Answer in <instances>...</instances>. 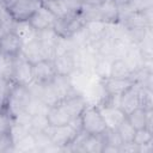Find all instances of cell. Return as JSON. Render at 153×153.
I'll return each instance as SVG.
<instances>
[{
	"mask_svg": "<svg viewBox=\"0 0 153 153\" xmlns=\"http://www.w3.org/2000/svg\"><path fill=\"white\" fill-rule=\"evenodd\" d=\"M81 129L91 135H102L108 128L106 124L98 110L94 105H87L80 115Z\"/></svg>",
	"mask_w": 153,
	"mask_h": 153,
	"instance_id": "cell-2",
	"label": "cell"
},
{
	"mask_svg": "<svg viewBox=\"0 0 153 153\" xmlns=\"http://www.w3.org/2000/svg\"><path fill=\"white\" fill-rule=\"evenodd\" d=\"M30 100H31V93L27 86L14 84L6 98L4 111L13 120L14 117L26 111Z\"/></svg>",
	"mask_w": 153,
	"mask_h": 153,
	"instance_id": "cell-1",
	"label": "cell"
},
{
	"mask_svg": "<svg viewBox=\"0 0 153 153\" xmlns=\"http://www.w3.org/2000/svg\"><path fill=\"white\" fill-rule=\"evenodd\" d=\"M29 22L37 31H41L45 29H53L57 22V18L42 4L29 18Z\"/></svg>",
	"mask_w": 153,
	"mask_h": 153,
	"instance_id": "cell-9",
	"label": "cell"
},
{
	"mask_svg": "<svg viewBox=\"0 0 153 153\" xmlns=\"http://www.w3.org/2000/svg\"><path fill=\"white\" fill-rule=\"evenodd\" d=\"M128 30L133 29H147L152 27V8L141 12H130L120 19Z\"/></svg>",
	"mask_w": 153,
	"mask_h": 153,
	"instance_id": "cell-7",
	"label": "cell"
},
{
	"mask_svg": "<svg viewBox=\"0 0 153 153\" xmlns=\"http://www.w3.org/2000/svg\"><path fill=\"white\" fill-rule=\"evenodd\" d=\"M50 84H51L53 88L55 90V92H56V94H57V97H59L60 100L75 92V91L73 90V87H72L69 76H65V75H59V74H56V75L54 76V79L50 81Z\"/></svg>",
	"mask_w": 153,
	"mask_h": 153,
	"instance_id": "cell-19",
	"label": "cell"
},
{
	"mask_svg": "<svg viewBox=\"0 0 153 153\" xmlns=\"http://www.w3.org/2000/svg\"><path fill=\"white\" fill-rule=\"evenodd\" d=\"M117 133L122 140V143H128V142H133L136 129L128 122V120L126 118L118 127H117Z\"/></svg>",
	"mask_w": 153,
	"mask_h": 153,
	"instance_id": "cell-22",
	"label": "cell"
},
{
	"mask_svg": "<svg viewBox=\"0 0 153 153\" xmlns=\"http://www.w3.org/2000/svg\"><path fill=\"white\" fill-rule=\"evenodd\" d=\"M12 31L20 38V41L24 43H27L37 37V30L30 24L29 20H19L13 23Z\"/></svg>",
	"mask_w": 153,
	"mask_h": 153,
	"instance_id": "cell-18",
	"label": "cell"
},
{
	"mask_svg": "<svg viewBox=\"0 0 153 153\" xmlns=\"http://www.w3.org/2000/svg\"><path fill=\"white\" fill-rule=\"evenodd\" d=\"M48 122L50 126H62V124H68L72 120V115L69 111L63 106L61 102H57L56 104L51 105L47 112Z\"/></svg>",
	"mask_w": 153,
	"mask_h": 153,
	"instance_id": "cell-15",
	"label": "cell"
},
{
	"mask_svg": "<svg viewBox=\"0 0 153 153\" xmlns=\"http://www.w3.org/2000/svg\"><path fill=\"white\" fill-rule=\"evenodd\" d=\"M98 10L102 22L105 23L118 22V6L115 2V0H102L98 4Z\"/></svg>",
	"mask_w": 153,
	"mask_h": 153,
	"instance_id": "cell-17",
	"label": "cell"
},
{
	"mask_svg": "<svg viewBox=\"0 0 153 153\" xmlns=\"http://www.w3.org/2000/svg\"><path fill=\"white\" fill-rule=\"evenodd\" d=\"M127 120L136 130L142 128L152 129V109L146 110L145 108L139 106L127 115Z\"/></svg>",
	"mask_w": 153,
	"mask_h": 153,
	"instance_id": "cell-13",
	"label": "cell"
},
{
	"mask_svg": "<svg viewBox=\"0 0 153 153\" xmlns=\"http://www.w3.org/2000/svg\"><path fill=\"white\" fill-rule=\"evenodd\" d=\"M44 131L49 136L53 145L59 146L62 148V151H65L66 147H68L71 145V142L74 140L76 134L81 130H79L72 123H68V124H62V126H50L49 124L44 129Z\"/></svg>",
	"mask_w": 153,
	"mask_h": 153,
	"instance_id": "cell-3",
	"label": "cell"
},
{
	"mask_svg": "<svg viewBox=\"0 0 153 153\" xmlns=\"http://www.w3.org/2000/svg\"><path fill=\"white\" fill-rule=\"evenodd\" d=\"M42 4L57 18V19H63L68 17L69 14L67 13L65 6L62 5L61 0H42Z\"/></svg>",
	"mask_w": 153,
	"mask_h": 153,
	"instance_id": "cell-23",
	"label": "cell"
},
{
	"mask_svg": "<svg viewBox=\"0 0 153 153\" xmlns=\"http://www.w3.org/2000/svg\"><path fill=\"white\" fill-rule=\"evenodd\" d=\"M12 80L14 84L23 86H27L33 81V65L22 54H18L13 57Z\"/></svg>",
	"mask_w": 153,
	"mask_h": 153,
	"instance_id": "cell-4",
	"label": "cell"
},
{
	"mask_svg": "<svg viewBox=\"0 0 153 153\" xmlns=\"http://www.w3.org/2000/svg\"><path fill=\"white\" fill-rule=\"evenodd\" d=\"M13 57L0 53V75L12 79V72H13Z\"/></svg>",
	"mask_w": 153,
	"mask_h": 153,
	"instance_id": "cell-25",
	"label": "cell"
},
{
	"mask_svg": "<svg viewBox=\"0 0 153 153\" xmlns=\"http://www.w3.org/2000/svg\"><path fill=\"white\" fill-rule=\"evenodd\" d=\"M0 1H1V4H2L6 8H10V7H11V6L17 1V0H0Z\"/></svg>",
	"mask_w": 153,
	"mask_h": 153,
	"instance_id": "cell-29",
	"label": "cell"
},
{
	"mask_svg": "<svg viewBox=\"0 0 153 153\" xmlns=\"http://www.w3.org/2000/svg\"><path fill=\"white\" fill-rule=\"evenodd\" d=\"M41 5L42 0H17L10 8H7V11L14 22L29 20Z\"/></svg>",
	"mask_w": 153,
	"mask_h": 153,
	"instance_id": "cell-6",
	"label": "cell"
},
{
	"mask_svg": "<svg viewBox=\"0 0 153 153\" xmlns=\"http://www.w3.org/2000/svg\"><path fill=\"white\" fill-rule=\"evenodd\" d=\"M102 85L106 92V94L112 96H120L123 92H126L128 88H130L135 82L136 79L130 78H115V76H108L105 79H100Z\"/></svg>",
	"mask_w": 153,
	"mask_h": 153,
	"instance_id": "cell-10",
	"label": "cell"
},
{
	"mask_svg": "<svg viewBox=\"0 0 153 153\" xmlns=\"http://www.w3.org/2000/svg\"><path fill=\"white\" fill-rule=\"evenodd\" d=\"M140 86L141 84L136 81L130 88L120 94V108L126 112V115L140 106Z\"/></svg>",
	"mask_w": 153,
	"mask_h": 153,
	"instance_id": "cell-12",
	"label": "cell"
},
{
	"mask_svg": "<svg viewBox=\"0 0 153 153\" xmlns=\"http://www.w3.org/2000/svg\"><path fill=\"white\" fill-rule=\"evenodd\" d=\"M110 76L115 78H135L134 72L129 68L123 59H114L110 68Z\"/></svg>",
	"mask_w": 153,
	"mask_h": 153,
	"instance_id": "cell-20",
	"label": "cell"
},
{
	"mask_svg": "<svg viewBox=\"0 0 153 153\" xmlns=\"http://www.w3.org/2000/svg\"><path fill=\"white\" fill-rule=\"evenodd\" d=\"M20 54L27 61H30L32 65L37 63L42 60H53L51 53L42 44V42L38 39V37H36L35 39H32L27 43H24L22 47Z\"/></svg>",
	"mask_w": 153,
	"mask_h": 153,
	"instance_id": "cell-5",
	"label": "cell"
},
{
	"mask_svg": "<svg viewBox=\"0 0 153 153\" xmlns=\"http://www.w3.org/2000/svg\"><path fill=\"white\" fill-rule=\"evenodd\" d=\"M105 124L108 129H114L116 130L117 127L127 118L126 112L120 108V106H115V105H109L105 103H100L99 105H97Z\"/></svg>",
	"mask_w": 153,
	"mask_h": 153,
	"instance_id": "cell-8",
	"label": "cell"
},
{
	"mask_svg": "<svg viewBox=\"0 0 153 153\" xmlns=\"http://www.w3.org/2000/svg\"><path fill=\"white\" fill-rule=\"evenodd\" d=\"M82 4H88V5H98L102 0H81Z\"/></svg>",
	"mask_w": 153,
	"mask_h": 153,
	"instance_id": "cell-30",
	"label": "cell"
},
{
	"mask_svg": "<svg viewBox=\"0 0 153 153\" xmlns=\"http://www.w3.org/2000/svg\"><path fill=\"white\" fill-rule=\"evenodd\" d=\"M61 2L65 6V8L69 16L80 13L82 5H84L81 0H61Z\"/></svg>",
	"mask_w": 153,
	"mask_h": 153,
	"instance_id": "cell-28",
	"label": "cell"
},
{
	"mask_svg": "<svg viewBox=\"0 0 153 153\" xmlns=\"http://www.w3.org/2000/svg\"><path fill=\"white\" fill-rule=\"evenodd\" d=\"M53 65H54L56 74L69 76L76 69L74 50H69V51H66V53L54 56Z\"/></svg>",
	"mask_w": 153,
	"mask_h": 153,
	"instance_id": "cell-11",
	"label": "cell"
},
{
	"mask_svg": "<svg viewBox=\"0 0 153 153\" xmlns=\"http://www.w3.org/2000/svg\"><path fill=\"white\" fill-rule=\"evenodd\" d=\"M23 47V42L20 38L13 32H7L0 37V53L8 56H17L20 54Z\"/></svg>",
	"mask_w": 153,
	"mask_h": 153,
	"instance_id": "cell-16",
	"label": "cell"
},
{
	"mask_svg": "<svg viewBox=\"0 0 153 153\" xmlns=\"http://www.w3.org/2000/svg\"><path fill=\"white\" fill-rule=\"evenodd\" d=\"M152 141H153V134H152V129L149 128H142V129L136 130L134 140H133V142L137 146H142Z\"/></svg>",
	"mask_w": 153,
	"mask_h": 153,
	"instance_id": "cell-27",
	"label": "cell"
},
{
	"mask_svg": "<svg viewBox=\"0 0 153 153\" xmlns=\"http://www.w3.org/2000/svg\"><path fill=\"white\" fill-rule=\"evenodd\" d=\"M56 75L53 60H42L37 63H33V81L39 84L50 82Z\"/></svg>",
	"mask_w": 153,
	"mask_h": 153,
	"instance_id": "cell-14",
	"label": "cell"
},
{
	"mask_svg": "<svg viewBox=\"0 0 153 153\" xmlns=\"http://www.w3.org/2000/svg\"><path fill=\"white\" fill-rule=\"evenodd\" d=\"M13 151H19V152H32V151H37L33 134L32 133H27L22 139H19L17 142H14L13 143Z\"/></svg>",
	"mask_w": 153,
	"mask_h": 153,
	"instance_id": "cell-21",
	"label": "cell"
},
{
	"mask_svg": "<svg viewBox=\"0 0 153 153\" xmlns=\"http://www.w3.org/2000/svg\"><path fill=\"white\" fill-rule=\"evenodd\" d=\"M48 126H49V122H48V117H47L45 114L31 115V120H30V130H31V133L43 131Z\"/></svg>",
	"mask_w": 153,
	"mask_h": 153,
	"instance_id": "cell-24",
	"label": "cell"
},
{
	"mask_svg": "<svg viewBox=\"0 0 153 153\" xmlns=\"http://www.w3.org/2000/svg\"><path fill=\"white\" fill-rule=\"evenodd\" d=\"M13 85H14V82L12 79L0 75V110H4L6 98H7Z\"/></svg>",
	"mask_w": 153,
	"mask_h": 153,
	"instance_id": "cell-26",
	"label": "cell"
}]
</instances>
